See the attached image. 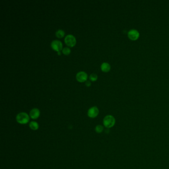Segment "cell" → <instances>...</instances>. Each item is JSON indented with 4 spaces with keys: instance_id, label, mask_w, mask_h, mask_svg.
I'll return each mask as SVG.
<instances>
[{
    "instance_id": "1",
    "label": "cell",
    "mask_w": 169,
    "mask_h": 169,
    "mask_svg": "<svg viewBox=\"0 0 169 169\" xmlns=\"http://www.w3.org/2000/svg\"><path fill=\"white\" fill-rule=\"evenodd\" d=\"M16 120L17 123L21 125H25L29 122L30 116L26 113L21 112L17 115Z\"/></svg>"
},
{
    "instance_id": "2",
    "label": "cell",
    "mask_w": 169,
    "mask_h": 169,
    "mask_svg": "<svg viewBox=\"0 0 169 169\" xmlns=\"http://www.w3.org/2000/svg\"><path fill=\"white\" fill-rule=\"evenodd\" d=\"M116 120L112 115H107L103 119V125L107 128H111L114 126Z\"/></svg>"
},
{
    "instance_id": "3",
    "label": "cell",
    "mask_w": 169,
    "mask_h": 169,
    "mask_svg": "<svg viewBox=\"0 0 169 169\" xmlns=\"http://www.w3.org/2000/svg\"><path fill=\"white\" fill-rule=\"evenodd\" d=\"M64 42L69 47H73L76 44V39L72 34H68L64 38Z\"/></svg>"
},
{
    "instance_id": "4",
    "label": "cell",
    "mask_w": 169,
    "mask_h": 169,
    "mask_svg": "<svg viewBox=\"0 0 169 169\" xmlns=\"http://www.w3.org/2000/svg\"><path fill=\"white\" fill-rule=\"evenodd\" d=\"M51 46L52 48L55 51L59 52L61 50L63 49V44L59 40H53L51 43Z\"/></svg>"
},
{
    "instance_id": "5",
    "label": "cell",
    "mask_w": 169,
    "mask_h": 169,
    "mask_svg": "<svg viewBox=\"0 0 169 169\" xmlns=\"http://www.w3.org/2000/svg\"><path fill=\"white\" fill-rule=\"evenodd\" d=\"M99 111L96 106H93L89 108L87 112V115L90 118H95L97 117L99 114Z\"/></svg>"
},
{
    "instance_id": "6",
    "label": "cell",
    "mask_w": 169,
    "mask_h": 169,
    "mask_svg": "<svg viewBox=\"0 0 169 169\" xmlns=\"http://www.w3.org/2000/svg\"><path fill=\"white\" fill-rule=\"evenodd\" d=\"M127 36L131 40H136L139 38L140 33L137 30L131 29L128 32Z\"/></svg>"
},
{
    "instance_id": "7",
    "label": "cell",
    "mask_w": 169,
    "mask_h": 169,
    "mask_svg": "<svg viewBox=\"0 0 169 169\" xmlns=\"http://www.w3.org/2000/svg\"><path fill=\"white\" fill-rule=\"evenodd\" d=\"M76 80L80 82H83L86 81L87 79V74L84 72H78L76 75Z\"/></svg>"
},
{
    "instance_id": "8",
    "label": "cell",
    "mask_w": 169,
    "mask_h": 169,
    "mask_svg": "<svg viewBox=\"0 0 169 169\" xmlns=\"http://www.w3.org/2000/svg\"><path fill=\"white\" fill-rule=\"evenodd\" d=\"M40 115V112L37 108H33L30 112V117L33 120L37 119L39 117Z\"/></svg>"
},
{
    "instance_id": "9",
    "label": "cell",
    "mask_w": 169,
    "mask_h": 169,
    "mask_svg": "<svg viewBox=\"0 0 169 169\" xmlns=\"http://www.w3.org/2000/svg\"><path fill=\"white\" fill-rule=\"evenodd\" d=\"M101 69L102 71L103 72H108L111 69V66L110 64L106 62H104L103 63H102L101 66Z\"/></svg>"
},
{
    "instance_id": "10",
    "label": "cell",
    "mask_w": 169,
    "mask_h": 169,
    "mask_svg": "<svg viewBox=\"0 0 169 169\" xmlns=\"http://www.w3.org/2000/svg\"><path fill=\"white\" fill-rule=\"evenodd\" d=\"M29 126L30 128L33 131H36L39 128V125L38 123L35 121L31 122L29 123Z\"/></svg>"
},
{
    "instance_id": "11",
    "label": "cell",
    "mask_w": 169,
    "mask_h": 169,
    "mask_svg": "<svg viewBox=\"0 0 169 169\" xmlns=\"http://www.w3.org/2000/svg\"><path fill=\"white\" fill-rule=\"evenodd\" d=\"M64 31L62 29L58 30L56 32V36L58 38H62L64 36Z\"/></svg>"
},
{
    "instance_id": "12",
    "label": "cell",
    "mask_w": 169,
    "mask_h": 169,
    "mask_svg": "<svg viewBox=\"0 0 169 169\" xmlns=\"http://www.w3.org/2000/svg\"><path fill=\"white\" fill-rule=\"evenodd\" d=\"M104 130V127L101 125H98L95 127V131L98 133H101Z\"/></svg>"
},
{
    "instance_id": "13",
    "label": "cell",
    "mask_w": 169,
    "mask_h": 169,
    "mask_svg": "<svg viewBox=\"0 0 169 169\" xmlns=\"http://www.w3.org/2000/svg\"><path fill=\"white\" fill-rule=\"evenodd\" d=\"M62 52L64 55H69L71 53V49L68 47H64L62 49Z\"/></svg>"
},
{
    "instance_id": "14",
    "label": "cell",
    "mask_w": 169,
    "mask_h": 169,
    "mask_svg": "<svg viewBox=\"0 0 169 169\" xmlns=\"http://www.w3.org/2000/svg\"><path fill=\"white\" fill-rule=\"evenodd\" d=\"M98 76L95 73H92L89 76V79L92 81H95L97 79Z\"/></svg>"
},
{
    "instance_id": "15",
    "label": "cell",
    "mask_w": 169,
    "mask_h": 169,
    "mask_svg": "<svg viewBox=\"0 0 169 169\" xmlns=\"http://www.w3.org/2000/svg\"><path fill=\"white\" fill-rule=\"evenodd\" d=\"M85 85L87 86V87H89L90 85H91V82L88 81V80H86V82H85Z\"/></svg>"
},
{
    "instance_id": "16",
    "label": "cell",
    "mask_w": 169,
    "mask_h": 169,
    "mask_svg": "<svg viewBox=\"0 0 169 169\" xmlns=\"http://www.w3.org/2000/svg\"><path fill=\"white\" fill-rule=\"evenodd\" d=\"M58 54L59 55H61V53H60V52H58Z\"/></svg>"
}]
</instances>
